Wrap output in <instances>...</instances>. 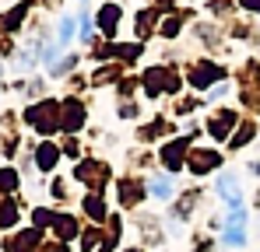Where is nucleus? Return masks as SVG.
<instances>
[{
    "label": "nucleus",
    "instance_id": "obj_3",
    "mask_svg": "<svg viewBox=\"0 0 260 252\" xmlns=\"http://www.w3.org/2000/svg\"><path fill=\"white\" fill-rule=\"evenodd\" d=\"M116 18H120V11H116V7H109V11L102 14V25H106V32H113V21H116Z\"/></svg>",
    "mask_w": 260,
    "mask_h": 252
},
{
    "label": "nucleus",
    "instance_id": "obj_1",
    "mask_svg": "<svg viewBox=\"0 0 260 252\" xmlns=\"http://www.w3.org/2000/svg\"><path fill=\"white\" fill-rule=\"evenodd\" d=\"M169 189H173V186H169V179H155V182H151V193H155L158 200H166V196H169Z\"/></svg>",
    "mask_w": 260,
    "mask_h": 252
},
{
    "label": "nucleus",
    "instance_id": "obj_2",
    "mask_svg": "<svg viewBox=\"0 0 260 252\" xmlns=\"http://www.w3.org/2000/svg\"><path fill=\"white\" fill-rule=\"evenodd\" d=\"M71 35H74V21H71V18H63V21H60V42H67Z\"/></svg>",
    "mask_w": 260,
    "mask_h": 252
}]
</instances>
